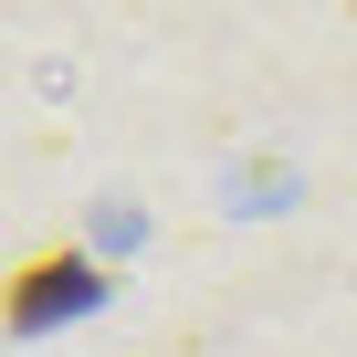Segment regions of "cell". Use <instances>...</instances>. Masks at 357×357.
Wrapping results in <instances>:
<instances>
[{
  "instance_id": "obj_1",
  "label": "cell",
  "mask_w": 357,
  "mask_h": 357,
  "mask_svg": "<svg viewBox=\"0 0 357 357\" xmlns=\"http://www.w3.org/2000/svg\"><path fill=\"white\" fill-rule=\"evenodd\" d=\"M74 305H95V273H84L74 252H53V263L11 273V294H0V315H11V326H43V315H74Z\"/></svg>"
}]
</instances>
